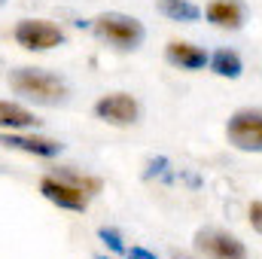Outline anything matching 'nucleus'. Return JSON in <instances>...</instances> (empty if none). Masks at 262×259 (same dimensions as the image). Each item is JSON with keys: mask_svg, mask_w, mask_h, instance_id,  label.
I'll return each mask as SVG.
<instances>
[{"mask_svg": "<svg viewBox=\"0 0 262 259\" xmlns=\"http://www.w3.org/2000/svg\"><path fill=\"white\" fill-rule=\"evenodd\" d=\"M207 64H210V70H213L216 76H229V79L241 76V70H244L241 55H238V52H232V49H220V52H213Z\"/></svg>", "mask_w": 262, "mask_h": 259, "instance_id": "obj_12", "label": "nucleus"}, {"mask_svg": "<svg viewBox=\"0 0 262 259\" xmlns=\"http://www.w3.org/2000/svg\"><path fill=\"white\" fill-rule=\"evenodd\" d=\"M9 89L15 95H21L25 101L43 104V107H55L67 98L64 79H58L55 73L40 70V67H15L9 73Z\"/></svg>", "mask_w": 262, "mask_h": 259, "instance_id": "obj_1", "label": "nucleus"}, {"mask_svg": "<svg viewBox=\"0 0 262 259\" xmlns=\"http://www.w3.org/2000/svg\"><path fill=\"white\" fill-rule=\"evenodd\" d=\"M98 189H101V183L95 177H79V174H58V177L40 180V192L64 210H85L89 198Z\"/></svg>", "mask_w": 262, "mask_h": 259, "instance_id": "obj_2", "label": "nucleus"}, {"mask_svg": "<svg viewBox=\"0 0 262 259\" xmlns=\"http://www.w3.org/2000/svg\"><path fill=\"white\" fill-rule=\"evenodd\" d=\"M195 247L210 259H247V247L229 235V232H220V229H204L195 235Z\"/></svg>", "mask_w": 262, "mask_h": 259, "instance_id": "obj_6", "label": "nucleus"}, {"mask_svg": "<svg viewBox=\"0 0 262 259\" xmlns=\"http://www.w3.org/2000/svg\"><path fill=\"white\" fill-rule=\"evenodd\" d=\"M207 21L223 31H238L247 21V6L241 0H213L207 6Z\"/></svg>", "mask_w": 262, "mask_h": 259, "instance_id": "obj_8", "label": "nucleus"}, {"mask_svg": "<svg viewBox=\"0 0 262 259\" xmlns=\"http://www.w3.org/2000/svg\"><path fill=\"white\" fill-rule=\"evenodd\" d=\"M95 116L104 119L107 125H134L140 119V104L131 98V95H107L95 104Z\"/></svg>", "mask_w": 262, "mask_h": 259, "instance_id": "obj_7", "label": "nucleus"}, {"mask_svg": "<svg viewBox=\"0 0 262 259\" xmlns=\"http://www.w3.org/2000/svg\"><path fill=\"white\" fill-rule=\"evenodd\" d=\"M226 137L241 153H262V110H238L226 125Z\"/></svg>", "mask_w": 262, "mask_h": 259, "instance_id": "obj_5", "label": "nucleus"}, {"mask_svg": "<svg viewBox=\"0 0 262 259\" xmlns=\"http://www.w3.org/2000/svg\"><path fill=\"white\" fill-rule=\"evenodd\" d=\"M12 34H15V43L28 52H49L64 43V31L46 18H21Z\"/></svg>", "mask_w": 262, "mask_h": 259, "instance_id": "obj_4", "label": "nucleus"}, {"mask_svg": "<svg viewBox=\"0 0 262 259\" xmlns=\"http://www.w3.org/2000/svg\"><path fill=\"white\" fill-rule=\"evenodd\" d=\"M128 259H156V253H149V250H143V247H131Z\"/></svg>", "mask_w": 262, "mask_h": 259, "instance_id": "obj_16", "label": "nucleus"}, {"mask_svg": "<svg viewBox=\"0 0 262 259\" xmlns=\"http://www.w3.org/2000/svg\"><path fill=\"white\" fill-rule=\"evenodd\" d=\"M40 119L31 113V110H25V107H18V104H9V101H0V128H34Z\"/></svg>", "mask_w": 262, "mask_h": 259, "instance_id": "obj_11", "label": "nucleus"}, {"mask_svg": "<svg viewBox=\"0 0 262 259\" xmlns=\"http://www.w3.org/2000/svg\"><path fill=\"white\" fill-rule=\"evenodd\" d=\"M101 238H104V244H110L113 250H122V238H119L113 229H101Z\"/></svg>", "mask_w": 262, "mask_h": 259, "instance_id": "obj_15", "label": "nucleus"}, {"mask_svg": "<svg viewBox=\"0 0 262 259\" xmlns=\"http://www.w3.org/2000/svg\"><path fill=\"white\" fill-rule=\"evenodd\" d=\"M3 3H6V0H0V6H3Z\"/></svg>", "mask_w": 262, "mask_h": 259, "instance_id": "obj_17", "label": "nucleus"}, {"mask_svg": "<svg viewBox=\"0 0 262 259\" xmlns=\"http://www.w3.org/2000/svg\"><path fill=\"white\" fill-rule=\"evenodd\" d=\"M247 217H250L253 232H259V235H262V201H253V204L247 207Z\"/></svg>", "mask_w": 262, "mask_h": 259, "instance_id": "obj_14", "label": "nucleus"}, {"mask_svg": "<svg viewBox=\"0 0 262 259\" xmlns=\"http://www.w3.org/2000/svg\"><path fill=\"white\" fill-rule=\"evenodd\" d=\"M159 12L171 21H195L201 15V9L189 0H159Z\"/></svg>", "mask_w": 262, "mask_h": 259, "instance_id": "obj_13", "label": "nucleus"}, {"mask_svg": "<svg viewBox=\"0 0 262 259\" xmlns=\"http://www.w3.org/2000/svg\"><path fill=\"white\" fill-rule=\"evenodd\" d=\"M165 58H168L174 67H180V70H201V67L210 61L207 52H204L201 46L186 43V40H174V43H168Z\"/></svg>", "mask_w": 262, "mask_h": 259, "instance_id": "obj_9", "label": "nucleus"}, {"mask_svg": "<svg viewBox=\"0 0 262 259\" xmlns=\"http://www.w3.org/2000/svg\"><path fill=\"white\" fill-rule=\"evenodd\" d=\"M0 143L3 146H12V149H21V153H31V156H58L61 153V143L49 140V137H25V134H0Z\"/></svg>", "mask_w": 262, "mask_h": 259, "instance_id": "obj_10", "label": "nucleus"}, {"mask_svg": "<svg viewBox=\"0 0 262 259\" xmlns=\"http://www.w3.org/2000/svg\"><path fill=\"white\" fill-rule=\"evenodd\" d=\"M92 31L98 40L110 43L113 49H137L143 43V25L134 15H122V12H104L92 21Z\"/></svg>", "mask_w": 262, "mask_h": 259, "instance_id": "obj_3", "label": "nucleus"}]
</instances>
